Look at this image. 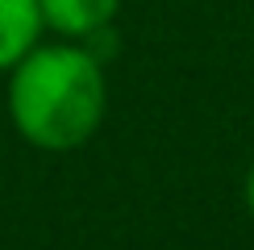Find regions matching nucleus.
I'll return each instance as SVG.
<instances>
[{
  "instance_id": "f257e3e1",
  "label": "nucleus",
  "mask_w": 254,
  "mask_h": 250,
  "mask_svg": "<svg viewBox=\"0 0 254 250\" xmlns=\"http://www.w3.org/2000/svg\"><path fill=\"white\" fill-rule=\"evenodd\" d=\"M109 109L104 67L88 46H38L8 71V121L38 150H75Z\"/></svg>"
},
{
  "instance_id": "f03ea898",
  "label": "nucleus",
  "mask_w": 254,
  "mask_h": 250,
  "mask_svg": "<svg viewBox=\"0 0 254 250\" xmlns=\"http://www.w3.org/2000/svg\"><path fill=\"white\" fill-rule=\"evenodd\" d=\"M38 8H42L46 29H55V34L71 38V42H83L113 25L121 0H38Z\"/></svg>"
},
{
  "instance_id": "7ed1b4c3",
  "label": "nucleus",
  "mask_w": 254,
  "mask_h": 250,
  "mask_svg": "<svg viewBox=\"0 0 254 250\" xmlns=\"http://www.w3.org/2000/svg\"><path fill=\"white\" fill-rule=\"evenodd\" d=\"M38 0H0V71H13L42 38Z\"/></svg>"
},
{
  "instance_id": "20e7f679",
  "label": "nucleus",
  "mask_w": 254,
  "mask_h": 250,
  "mask_svg": "<svg viewBox=\"0 0 254 250\" xmlns=\"http://www.w3.org/2000/svg\"><path fill=\"white\" fill-rule=\"evenodd\" d=\"M246 208H250V217H254V163H250V171H246Z\"/></svg>"
}]
</instances>
